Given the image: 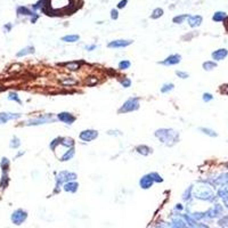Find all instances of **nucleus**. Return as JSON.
I'll return each mask as SVG.
<instances>
[{"label":"nucleus","instance_id":"f257e3e1","mask_svg":"<svg viewBox=\"0 0 228 228\" xmlns=\"http://www.w3.org/2000/svg\"><path fill=\"white\" fill-rule=\"evenodd\" d=\"M155 136L168 146H172L178 140V132L173 129H159L155 131Z\"/></svg>","mask_w":228,"mask_h":228},{"label":"nucleus","instance_id":"f03ea898","mask_svg":"<svg viewBox=\"0 0 228 228\" xmlns=\"http://www.w3.org/2000/svg\"><path fill=\"white\" fill-rule=\"evenodd\" d=\"M194 195L197 198H202V200H212L213 197V192L209 186L205 185H200L195 188Z\"/></svg>","mask_w":228,"mask_h":228},{"label":"nucleus","instance_id":"7ed1b4c3","mask_svg":"<svg viewBox=\"0 0 228 228\" xmlns=\"http://www.w3.org/2000/svg\"><path fill=\"white\" fill-rule=\"evenodd\" d=\"M139 109V100L138 98H129L128 100L124 102V104L122 105V107H120L119 113H128L136 111Z\"/></svg>","mask_w":228,"mask_h":228},{"label":"nucleus","instance_id":"20e7f679","mask_svg":"<svg viewBox=\"0 0 228 228\" xmlns=\"http://www.w3.org/2000/svg\"><path fill=\"white\" fill-rule=\"evenodd\" d=\"M54 121H55V119H54V116L51 114H46V115H42L40 118L29 120L25 124L27 126H39V124H46V123L54 122Z\"/></svg>","mask_w":228,"mask_h":228},{"label":"nucleus","instance_id":"39448f33","mask_svg":"<svg viewBox=\"0 0 228 228\" xmlns=\"http://www.w3.org/2000/svg\"><path fill=\"white\" fill-rule=\"evenodd\" d=\"M76 179V175L74 172H70V171H62L57 175L56 182L57 184H66L69 182H73Z\"/></svg>","mask_w":228,"mask_h":228},{"label":"nucleus","instance_id":"423d86ee","mask_svg":"<svg viewBox=\"0 0 228 228\" xmlns=\"http://www.w3.org/2000/svg\"><path fill=\"white\" fill-rule=\"evenodd\" d=\"M27 218V213L22 209H18V210H15L12 215V221L15 224V225H21L23 224Z\"/></svg>","mask_w":228,"mask_h":228},{"label":"nucleus","instance_id":"0eeeda50","mask_svg":"<svg viewBox=\"0 0 228 228\" xmlns=\"http://www.w3.org/2000/svg\"><path fill=\"white\" fill-rule=\"evenodd\" d=\"M97 136H98V132H97L96 130L87 129V130H83V131L80 132L79 138L81 139L82 142H91V140L97 138Z\"/></svg>","mask_w":228,"mask_h":228},{"label":"nucleus","instance_id":"6e6552de","mask_svg":"<svg viewBox=\"0 0 228 228\" xmlns=\"http://www.w3.org/2000/svg\"><path fill=\"white\" fill-rule=\"evenodd\" d=\"M57 119L60 120V121H62V122L66 123V124H72L75 121V116L72 115L69 112H62L60 114H57Z\"/></svg>","mask_w":228,"mask_h":228},{"label":"nucleus","instance_id":"1a4fd4ad","mask_svg":"<svg viewBox=\"0 0 228 228\" xmlns=\"http://www.w3.org/2000/svg\"><path fill=\"white\" fill-rule=\"evenodd\" d=\"M21 116L20 113H0V124H5L7 123L9 120H15L18 119Z\"/></svg>","mask_w":228,"mask_h":228},{"label":"nucleus","instance_id":"9d476101","mask_svg":"<svg viewBox=\"0 0 228 228\" xmlns=\"http://www.w3.org/2000/svg\"><path fill=\"white\" fill-rule=\"evenodd\" d=\"M132 43V40H114L109 42L107 46L109 48H124V47L130 46Z\"/></svg>","mask_w":228,"mask_h":228},{"label":"nucleus","instance_id":"9b49d317","mask_svg":"<svg viewBox=\"0 0 228 228\" xmlns=\"http://www.w3.org/2000/svg\"><path fill=\"white\" fill-rule=\"evenodd\" d=\"M153 182H154V180H153L152 176L145 175L140 178V180H139V185H140V187H142L143 189H147V188H149V187H152Z\"/></svg>","mask_w":228,"mask_h":228},{"label":"nucleus","instance_id":"f8f14e48","mask_svg":"<svg viewBox=\"0 0 228 228\" xmlns=\"http://www.w3.org/2000/svg\"><path fill=\"white\" fill-rule=\"evenodd\" d=\"M180 60H182L180 55L175 54V55H170V56H168L164 61L160 62V64H163V65H176V64H178L179 62H180Z\"/></svg>","mask_w":228,"mask_h":228},{"label":"nucleus","instance_id":"ddd939ff","mask_svg":"<svg viewBox=\"0 0 228 228\" xmlns=\"http://www.w3.org/2000/svg\"><path fill=\"white\" fill-rule=\"evenodd\" d=\"M228 55V50L226 48H220V49H217L212 53V58L215 61H222L225 60Z\"/></svg>","mask_w":228,"mask_h":228},{"label":"nucleus","instance_id":"4468645a","mask_svg":"<svg viewBox=\"0 0 228 228\" xmlns=\"http://www.w3.org/2000/svg\"><path fill=\"white\" fill-rule=\"evenodd\" d=\"M188 24L189 27H197L201 25L202 21H203V18H202V16H200V15H194V16H188Z\"/></svg>","mask_w":228,"mask_h":228},{"label":"nucleus","instance_id":"2eb2a0df","mask_svg":"<svg viewBox=\"0 0 228 228\" xmlns=\"http://www.w3.org/2000/svg\"><path fill=\"white\" fill-rule=\"evenodd\" d=\"M78 182H69L64 184V191L65 192H70V193H75L78 191Z\"/></svg>","mask_w":228,"mask_h":228},{"label":"nucleus","instance_id":"dca6fc26","mask_svg":"<svg viewBox=\"0 0 228 228\" xmlns=\"http://www.w3.org/2000/svg\"><path fill=\"white\" fill-rule=\"evenodd\" d=\"M33 53H34V47L29 46V47L23 48L22 50H20V51L16 54V56L17 57H23V56H27V55H30V54H33Z\"/></svg>","mask_w":228,"mask_h":228},{"label":"nucleus","instance_id":"f3484780","mask_svg":"<svg viewBox=\"0 0 228 228\" xmlns=\"http://www.w3.org/2000/svg\"><path fill=\"white\" fill-rule=\"evenodd\" d=\"M73 156H74V148L71 147V148H69L65 153H64L63 155L61 156V161H63V162H65V161H70Z\"/></svg>","mask_w":228,"mask_h":228},{"label":"nucleus","instance_id":"a211bd4d","mask_svg":"<svg viewBox=\"0 0 228 228\" xmlns=\"http://www.w3.org/2000/svg\"><path fill=\"white\" fill-rule=\"evenodd\" d=\"M137 152H138L139 154L144 155V156H147L148 154L152 153V148L148 147V146H146V145H140V146L137 147Z\"/></svg>","mask_w":228,"mask_h":228},{"label":"nucleus","instance_id":"6ab92c4d","mask_svg":"<svg viewBox=\"0 0 228 228\" xmlns=\"http://www.w3.org/2000/svg\"><path fill=\"white\" fill-rule=\"evenodd\" d=\"M80 39V36L78 34H70V36H65L62 38V41L64 42H69V43H73V42H76L78 40Z\"/></svg>","mask_w":228,"mask_h":228},{"label":"nucleus","instance_id":"aec40b11","mask_svg":"<svg viewBox=\"0 0 228 228\" xmlns=\"http://www.w3.org/2000/svg\"><path fill=\"white\" fill-rule=\"evenodd\" d=\"M202 66H203V69H204L205 71H211V70L217 67V63L213 62V61H208V62H204Z\"/></svg>","mask_w":228,"mask_h":228},{"label":"nucleus","instance_id":"412c9836","mask_svg":"<svg viewBox=\"0 0 228 228\" xmlns=\"http://www.w3.org/2000/svg\"><path fill=\"white\" fill-rule=\"evenodd\" d=\"M225 18H226V13H224V12H217V13H215L213 17H212V20L215 21V22H221Z\"/></svg>","mask_w":228,"mask_h":228},{"label":"nucleus","instance_id":"4be33fe9","mask_svg":"<svg viewBox=\"0 0 228 228\" xmlns=\"http://www.w3.org/2000/svg\"><path fill=\"white\" fill-rule=\"evenodd\" d=\"M61 83L63 85V86H73V85H76L78 81L75 79H72V78H66V79H62L61 80Z\"/></svg>","mask_w":228,"mask_h":228},{"label":"nucleus","instance_id":"5701e85b","mask_svg":"<svg viewBox=\"0 0 228 228\" xmlns=\"http://www.w3.org/2000/svg\"><path fill=\"white\" fill-rule=\"evenodd\" d=\"M216 182L219 184V185H225V184H227L228 182V175L227 173H222V175H220L219 176V178H217Z\"/></svg>","mask_w":228,"mask_h":228},{"label":"nucleus","instance_id":"b1692460","mask_svg":"<svg viewBox=\"0 0 228 228\" xmlns=\"http://www.w3.org/2000/svg\"><path fill=\"white\" fill-rule=\"evenodd\" d=\"M80 64H81L80 62H71V63H67L65 65L70 71H76L80 69Z\"/></svg>","mask_w":228,"mask_h":228},{"label":"nucleus","instance_id":"393cba45","mask_svg":"<svg viewBox=\"0 0 228 228\" xmlns=\"http://www.w3.org/2000/svg\"><path fill=\"white\" fill-rule=\"evenodd\" d=\"M61 145L63 146H66V147H73V145H74V142H73L72 138H62V140H61Z\"/></svg>","mask_w":228,"mask_h":228},{"label":"nucleus","instance_id":"a878e982","mask_svg":"<svg viewBox=\"0 0 228 228\" xmlns=\"http://www.w3.org/2000/svg\"><path fill=\"white\" fill-rule=\"evenodd\" d=\"M188 16L189 15H187V14H184V15H179V16H176V17H173V23H176V24H182L184 21L186 20V18H188Z\"/></svg>","mask_w":228,"mask_h":228},{"label":"nucleus","instance_id":"bb28decb","mask_svg":"<svg viewBox=\"0 0 228 228\" xmlns=\"http://www.w3.org/2000/svg\"><path fill=\"white\" fill-rule=\"evenodd\" d=\"M200 131H202L204 135L210 136V137H217V132L215 130L209 129V128H200Z\"/></svg>","mask_w":228,"mask_h":228},{"label":"nucleus","instance_id":"cd10ccee","mask_svg":"<svg viewBox=\"0 0 228 228\" xmlns=\"http://www.w3.org/2000/svg\"><path fill=\"white\" fill-rule=\"evenodd\" d=\"M163 15V9L162 8H156V9L153 10L152 15H151V17H152L153 20H156V18H160V17Z\"/></svg>","mask_w":228,"mask_h":228},{"label":"nucleus","instance_id":"c85d7f7f","mask_svg":"<svg viewBox=\"0 0 228 228\" xmlns=\"http://www.w3.org/2000/svg\"><path fill=\"white\" fill-rule=\"evenodd\" d=\"M0 165H1L2 172H7V170L9 169V160L6 159V158H3V159L1 160V163H0Z\"/></svg>","mask_w":228,"mask_h":228},{"label":"nucleus","instance_id":"c756f323","mask_svg":"<svg viewBox=\"0 0 228 228\" xmlns=\"http://www.w3.org/2000/svg\"><path fill=\"white\" fill-rule=\"evenodd\" d=\"M130 66H131V63H130V61H128V60H123L119 63L120 70H127V69H129Z\"/></svg>","mask_w":228,"mask_h":228},{"label":"nucleus","instance_id":"7c9ffc66","mask_svg":"<svg viewBox=\"0 0 228 228\" xmlns=\"http://www.w3.org/2000/svg\"><path fill=\"white\" fill-rule=\"evenodd\" d=\"M173 88H175L173 83H165V85H163L162 86V88H161V91H162L163 94L169 93V91L173 90Z\"/></svg>","mask_w":228,"mask_h":228},{"label":"nucleus","instance_id":"2f4dec72","mask_svg":"<svg viewBox=\"0 0 228 228\" xmlns=\"http://www.w3.org/2000/svg\"><path fill=\"white\" fill-rule=\"evenodd\" d=\"M17 13L21 14V15H33V13L31 10H29L27 7H18L17 8Z\"/></svg>","mask_w":228,"mask_h":228},{"label":"nucleus","instance_id":"473e14b6","mask_svg":"<svg viewBox=\"0 0 228 228\" xmlns=\"http://www.w3.org/2000/svg\"><path fill=\"white\" fill-rule=\"evenodd\" d=\"M8 99H9V100H15V102H17L18 104H22V100H21V98L18 97V95H17L16 93H9Z\"/></svg>","mask_w":228,"mask_h":228},{"label":"nucleus","instance_id":"72a5a7b5","mask_svg":"<svg viewBox=\"0 0 228 228\" xmlns=\"http://www.w3.org/2000/svg\"><path fill=\"white\" fill-rule=\"evenodd\" d=\"M97 82H98V79H97L96 76H89L88 79H87L86 83L87 86H95V85H97Z\"/></svg>","mask_w":228,"mask_h":228},{"label":"nucleus","instance_id":"f704fd0d","mask_svg":"<svg viewBox=\"0 0 228 228\" xmlns=\"http://www.w3.org/2000/svg\"><path fill=\"white\" fill-rule=\"evenodd\" d=\"M21 145V140L17 137H14L12 139V142H10V147H13V148H17L18 146Z\"/></svg>","mask_w":228,"mask_h":228},{"label":"nucleus","instance_id":"c9c22d12","mask_svg":"<svg viewBox=\"0 0 228 228\" xmlns=\"http://www.w3.org/2000/svg\"><path fill=\"white\" fill-rule=\"evenodd\" d=\"M7 182H8V176H7L6 172H3L2 179H1V182H0V186H1L2 188H5L7 186Z\"/></svg>","mask_w":228,"mask_h":228},{"label":"nucleus","instance_id":"e433bc0d","mask_svg":"<svg viewBox=\"0 0 228 228\" xmlns=\"http://www.w3.org/2000/svg\"><path fill=\"white\" fill-rule=\"evenodd\" d=\"M149 175L152 176V178H153L154 182H163V179L161 178V176L158 175L156 172H152V173H149Z\"/></svg>","mask_w":228,"mask_h":228},{"label":"nucleus","instance_id":"4c0bfd02","mask_svg":"<svg viewBox=\"0 0 228 228\" xmlns=\"http://www.w3.org/2000/svg\"><path fill=\"white\" fill-rule=\"evenodd\" d=\"M61 140H62V138H61V137L54 139L53 142L50 143V148H51V149H55V148H56L55 146H56V145H60V144H61Z\"/></svg>","mask_w":228,"mask_h":228},{"label":"nucleus","instance_id":"58836bf2","mask_svg":"<svg viewBox=\"0 0 228 228\" xmlns=\"http://www.w3.org/2000/svg\"><path fill=\"white\" fill-rule=\"evenodd\" d=\"M121 85H122L124 88H128V87L131 86V80L128 79V78H124V79L121 80Z\"/></svg>","mask_w":228,"mask_h":228},{"label":"nucleus","instance_id":"ea45409f","mask_svg":"<svg viewBox=\"0 0 228 228\" xmlns=\"http://www.w3.org/2000/svg\"><path fill=\"white\" fill-rule=\"evenodd\" d=\"M202 98H203V100L204 102H210V100H212L213 99V96H212L211 94H209V93H204L203 94V96H202Z\"/></svg>","mask_w":228,"mask_h":228},{"label":"nucleus","instance_id":"a19ab883","mask_svg":"<svg viewBox=\"0 0 228 228\" xmlns=\"http://www.w3.org/2000/svg\"><path fill=\"white\" fill-rule=\"evenodd\" d=\"M176 74H177V76H179L180 79H187V78H188V73L182 72V71H176Z\"/></svg>","mask_w":228,"mask_h":228},{"label":"nucleus","instance_id":"79ce46f5","mask_svg":"<svg viewBox=\"0 0 228 228\" xmlns=\"http://www.w3.org/2000/svg\"><path fill=\"white\" fill-rule=\"evenodd\" d=\"M111 17H112V20H118V17H119L118 10H116V9H112V10H111Z\"/></svg>","mask_w":228,"mask_h":228},{"label":"nucleus","instance_id":"37998d69","mask_svg":"<svg viewBox=\"0 0 228 228\" xmlns=\"http://www.w3.org/2000/svg\"><path fill=\"white\" fill-rule=\"evenodd\" d=\"M127 3H128V0H121V1L118 3V8H119V9H122V8L126 7Z\"/></svg>","mask_w":228,"mask_h":228},{"label":"nucleus","instance_id":"c03bdc74","mask_svg":"<svg viewBox=\"0 0 228 228\" xmlns=\"http://www.w3.org/2000/svg\"><path fill=\"white\" fill-rule=\"evenodd\" d=\"M191 191H192V187H189L188 189H187V191H186V193H184V196H182V198H184V200H188L189 197H191Z\"/></svg>","mask_w":228,"mask_h":228},{"label":"nucleus","instance_id":"a18cd8bd","mask_svg":"<svg viewBox=\"0 0 228 228\" xmlns=\"http://www.w3.org/2000/svg\"><path fill=\"white\" fill-rule=\"evenodd\" d=\"M221 93L225 94V95H228V85H224L221 87Z\"/></svg>","mask_w":228,"mask_h":228},{"label":"nucleus","instance_id":"49530a36","mask_svg":"<svg viewBox=\"0 0 228 228\" xmlns=\"http://www.w3.org/2000/svg\"><path fill=\"white\" fill-rule=\"evenodd\" d=\"M96 48V45H91V46H88V47H86V49L87 50H89V51H91V50H94Z\"/></svg>","mask_w":228,"mask_h":228},{"label":"nucleus","instance_id":"de8ad7c7","mask_svg":"<svg viewBox=\"0 0 228 228\" xmlns=\"http://www.w3.org/2000/svg\"><path fill=\"white\" fill-rule=\"evenodd\" d=\"M224 203H225V205L228 208V196L227 197H224Z\"/></svg>","mask_w":228,"mask_h":228},{"label":"nucleus","instance_id":"09e8293b","mask_svg":"<svg viewBox=\"0 0 228 228\" xmlns=\"http://www.w3.org/2000/svg\"><path fill=\"white\" fill-rule=\"evenodd\" d=\"M226 168H227V169H228V163H226Z\"/></svg>","mask_w":228,"mask_h":228},{"label":"nucleus","instance_id":"8fccbe9b","mask_svg":"<svg viewBox=\"0 0 228 228\" xmlns=\"http://www.w3.org/2000/svg\"><path fill=\"white\" fill-rule=\"evenodd\" d=\"M1 90H3V88H1V87H0V91H1Z\"/></svg>","mask_w":228,"mask_h":228}]
</instances>
